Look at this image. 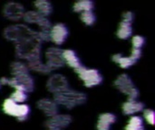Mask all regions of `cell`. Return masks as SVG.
I'll use <instances>...</instances> for the list:
<instances>
[{"mask_svg": "<svg viewBox=\"0 0 155 130\" xmlns=\"http://www.w3.org/2000/svg\"><path fill=\"white\" fill-rule=\"evenodd\" d=\"M94 4L91 0H80L74 4L73 10L76 13H83L86 11H93Z\"/></svg>", "mask_w": 155, "mask_h": 130, "instance_id": "obj_22", "label": "cell"}, {"mask_svg": "<svg viewBox=\"0 0 155 130\" xmlns=\"http://www.w3.org/2000/svg\"><path fill=\"white\" fill-rule=\"evenodd\" d=\"M68 34L69 31L66 25L57 23L49 29V41L53 42L55 45H61L66 41Z\"/></svg>", "mask_w": 155, "mask_h": 130, "instance_id": "obj_10", "label": "cell"}, {"mask_svg": "<svg viewBox=\"0 0 155 130\" xmlns=\"http://www.w3.org/2000/svg\"><path fill=\"white\" fill-rule=\"evenodd\" d=\"M124 130H144L143 119L140 116H132Z\"/></svg>", "mask_w": 155, "mask_h": 130, "instance_id": "obj_24", "label": "cell"}, {"mask_svg": "<svg viewBox=\"0 0 155 130\" xmlns=\"http://www.w3.org/2000/svg\"><path fill=\"white\" fill-rule=\"evenodd\" d=\"M63 59H64V64H67L69 67L77 70L79 69L81 66H83L79 57L77 56L76 52L74 50L71 49H66L63 51Z\"/></svg>", "mask_w": 155, "mask_h": 130, "instance_id": "obj_14", "label": "cell"}, {"mask_svg": "<svg viewBox=\"0 0 155 130\" xmlns=\"http://www.w3.org/2000/svg\"><path fill=\"white\" fill-rule=\"evenodd\" d=\"M143 117L145 120L150 125H154V112L152 109H145L143 112Z\"/></svg>", "mask_w": 155, "mask_h": 130, "instance_id": "obj_28", "label": "cell"}, {"mask_svg": "<svg viewBox=\"0 0 155 130\" xmlns=\"http://www.w3.org/2000/svg\"><path fill=\"white\" fill-rule=\"evenodd\" d=\"M112 60L115 63L119 64V66L123 69H128V68L132 67L136 62V61L134 60L133 57H131V56L125 57V56H123L121 53L114 54L112 57Z\"/></svg>", "mask_w": 155, "mask_h": 130, "instance_id": "obj_21", "label": "cell"}, {"mask_svg": "<svg viewBox=\"0 0 155 130\" xmlns=\"http://www.w3.org/2000/svg\"><path fill=\"white\" fill-rule=\"evenodd\" d=\"M69 88V82L65 76L60 73L53 74L46 82V89L48 91L57 94Z\"/></svg>", "mask_w": 155, "mask_h": 130, "instance_id": "obj_8", "label": "cell"}, {"mask_svg": "<svg viewBox=\"0 0 155 130\" xmlns=\"http://www.w3.org/2000/svg\"><path fill=\"white\" fill-rule=\"evenodd\" d=\"M17 82L24 88V90L26 92H31L34 90L35 88V81L33 77L30 75V73H25V74H21L18 76L14 77Z\"/></svg>", "mask_w": 155, "mask_h": 130, "instance_id": "obj_17", "label": "cell"}, {"mask_svg": "<svg viewBox=\"0 0 155 130\" xmlns=\"http://www.w3.org/2000/svg\"><path fill=\"white\" fill-rule=\"evenodd\" d=\"M114 85L117 90H119L122 93L125 95H128L135 88L132 79L125 73L119 75L114 81Z\"/></svg>", "mask_w": 155, "mask_h": 130, "instance_id": "obj_12", "label": "cell"}, {"mask_svg": "<svg viewBox=\"0 0 155 130\" xmlns=\"http://www.w3.org/2000/svg\"><path fill=\"white\" fill-rule=\"evenodd\" d=\"M132 43L134 49H142V47L145 43V39L141 35H134L132 38Z\"/></svg>", "mask_w": 155, "mask_h": 130, "instance_id": "obj_27", "label": "cell"}, {"mask_svg": "<svg viewBox=\"0 0 155 130\" xmlns=\"http://www.w3.org/2000/svg\"><path fill=\"white\" fill-rule=\"evenodd\" d=\"M80 18L82 22L86 25H93L96 21V16L93 11H86L81 13Z\"/></svg>", "mask_w": 155, "mask_h": 130, "instance_id": "obj_25", "label": "cell"}, {"mask_svg": "<svg viewBox=\"0 0 155 130\" xmlns=\"http://www.w3.org/2000/svg\"><path fill=\"white\" fill-rule=\"evenodd\" d=\"M26 65H27L29 71H33L41 73V74H48L51 72V71L48 69V67L45 65V63L42 62L41 59L28 62Z\"/></svg>", "mask_w": 155, "mask_h": 130, "instance_id": "obj_19", "label": "cell"}, {"mask_svg": "<svg viewBox=\"0 0 155 130\" xmlns=\"http://www.w3.org/2000/svg\"><path fill=\"white\" fill-rule=\"evenodd\" d=\"M23 20L25 21V23H26L28 24L37 25L40 28L39 30L49 31V29L52 26L50 20L47 17L42 15L38 12H36L35 10L25 12L24 16H23Z\"/></svg>", "mask_w": 155, "mask_h": 130, "instance_id": "obj_7", "label": "cell"}, {"mask_svg": "<svg viewBox=\"0 0 155 130\" xmlns=\"http://www.w3.org/2000/svg\"><path fill=\"white\" fill-rule=\"evenodd\" d=\"M3 111L10 116L16 118L18 120L23 121L27 119L30 113V107L27 104L15 103L12 99H6L3 103Z\"/></svg>", "mask_w": 155, "mask_h": 130, "instance_id": "obj_4", "label": "cell"}, {"mask_svg": "<svg viewBox=\"0 0 155 130\" xmlns=\"http://www.w3.org/2000/svg\"><path fill=\"white\" fill-rule=\"evenodd\" d=\"M48 130H63V129H59V128H48Z\"/></svg>", "mask_w": 155, "mask_h": 130, "instance_id": "obj_31", "label": "cell"}, {"mask_svg": "<svg viewBox=\"0 0 155 130\" xmlns=\"http://www.w3.org/2000/svg\"><path fill=\"white\" fill-rule=\"evenodd\" d=\"M0 86H1V85H0Z\"/></svg>", "mask_w": 155, "mask_h": 130, "instance_id": "obj_32", "label": "cell"}, {"mask_svg": "<svg viewBox=\"0 0 155 130\" xmlns=\"http://www.w3.org/2000/svg\"><path fill=\"white\" fill-rule=\"evenodd\" d=\"M130 56L133 57L134 60H135V61L137 62V61L141 58V56H142V51H141L140 49H134V48H133Z\"/></svg>", "mask_w": 155, "mask_h": 130, "instance_id": "obj_30", "label": "cell"}, {"mask_svg": "<svg viewBox=\"0 0 155 130\" xmlns=\"http://www.w3.org/2000/svg\"><path fill=\"white\" fill-rule=\"evenodd\" d=\"M116 122V116L113 113H104L101 114L97 121V130H110L111 126Z\"/></svg>", "mask_w": 155, "mask_h": 130, "instance_id": "obj_16", "label": "cell"}, {"mask_svg": "<svg viewBox=\"0 0 155 130\" xmlns=\"http://www.w3.org/2000/svg\"><path fill=\"white\" fill-rule=\"evenodd\" d=\"M117 37L122 39V40H125L130 38L133 35V25L132 23L129 22H125L123 21L120 23L119 27L117 29Z\"/></svg>", "mask_w": 155, "mask_h": 130, "instance_id": "obj_18", "label": "cell"}, {"mask_svg": "<svg viewBox=\"0 0 155 130\" xmlns=\"http://www.w3.org/2000/svg\"><path fill=\"white\" fill-rule=\"evenodd\" d=\"M124 114L127 116H132L135 115L139 112H142L144 109V104L141 101L137 100H127L123 104L122 107Z\"/></svg>", "mask_w": 155, "mask_h": 130, "instance_id": "obj_15", "label": "cell"}, {"mask_svg": "<svg viewBox=\"0 0 155 130\" xmlns=\"http://www.w3.org/2000/svg\"><path fill=\"white\" fill-rule=\"evenodd\" d=\"M4 37L14 43H20L29 38L38 36V31L32 29L25 24H15L4 30Z\"/></svg>", "mask_w": 155, "mask_h": 130, "instance_id": "obj_2", "label": "cell"}, {"mask_svg": "<svg viewBox=\"0 0 155 130\" xmlns=\"http://www.w3.org/2000/svg\"><path fill=\"white\" fill-rule=\"evenodd\" d=\"M37 107L40 110H42L45 116L52 118L58 114V105L54 102V100L51 99H41L37 102Z\"/></svg>", "mask_w": 155, "mask_h": 130, "instance_id": "obj_13", "label": "cell"}, {"mask_svg": "<svg viewBox=\"0 0 155 130\" xmlns=\"http://www.w3.org/2000/svg\"><path fill=\"white\" fill-rule=\"evenodd\" d=\"M45 65L48 69L52 71H55L60 69L64 65L63 59V50L56 46H52L46 49L45 52Z\"/></svg>", "mask_w": 155, "mask_h": 130, "instance_id": "obj_6", "label": "cell"}, {"mask_svg": "<svg viewBox=\"0 0 155 130\" xmlns=\"http://www.w3.org/2000/svg\"><path fill=\"white\" fill-rule=\"evenodd\" d=\"M25 13V7L15 2H9L5 5L3 7V15L13 22H17L21 19H23V16Z\"/></svg>", "mask_w": 155, "mask_h": 130, "instance_id": "obj_9", "label": "cell"}, {"mask_svg": "<svg viewBox=\"0 0 155 130\" xmlns=\"http://www.w3.org/2000/svg\"><path fill=\"white\" fill-rule=\"evenodd\" d=\"M34 5L35 7V11L45 17L49 16L53 12L52 4L46 0H37L34 3Z\"/></svg>", "mask_w": 155, "mask_h": 130, "instance_id": "obj_20", "label": "cell"}, {"mask_svg": "<svg viewBox=\"0 0 155 130\" xmlns=\"http://www.w3.org/2000/svg\"><path fill=\"white\" fill-rule=\"evenodd\" d=\"M72 117L66 114H57L45 122V125L48 128H59L63 129L67 128L72 123Z\"/></svg>", "mask_w": 155, "mask_h": 130, "instance_id": "obj_11", "label": "cell"}, {"mask_svg": "<svg viewBox=\"0 0 155 130\" xmlns=\"http://www.w3.org/2000/svg\"><path fill=\"white\" fill-rule=\"evenodd\" d=\"M10 99H12L15 103L22 104L27 100V92L22 90H15Z\"/></svg>", "mask_w": 155, "mask_h": 130, "instance_id": "obj_26", "label": "cell"}, {"mask_svg": "<svg viewBox=\"0 0 155 130\" xmlns=\"http://www.w3.org/2000/svg\"><path fill=\"white\" fill-rule=\"evenodd\" d=\"M15 55L21 60H25L28 62L34 60L41 59L42 42L39 40L38 36L15 43Z\"/></svg>", "mask_w": 155, "mask_h": 130, "instance_id": "obj_1", "label": "cell"}, {"mask_svg": "<svg viewBox=\"0 0 155 130\" xmlns=\"http://www.w3.org/2000/svg\"><path fill=\"white\" fill-rule=\"evenodd\" d=\"M10 69H11V72L13 74V77L18 76L21 74H25V73H29V70H28L27 65L25 62H22L19 61L12 62Z\"/></svg>", "mask_w": 155, "mask_h": 130, "instance_id": "obj_23", "label": "cell"}, {"mask_svg": "<svg viewBox=\"0 0 155 130\" xmlns=\"http://www.w3.org/2000/svg\"><path fill=\"white\" fill-rule=\"evenodd\" d=\"M77 75L87 88H93L102 83L103 76L96 69H89L84 66H81L75 70Z\"/></svg>", "mask_w": 155, "mask_h": 130, "instance_id": "obj_5", "label": "cell"}, {"mask_svg": "<svg viewBox=\"0 0 155 130\" xmlns=\"http://www.w3.org/2000/svg\"><path fill=\"white\" fill-rule=\"evenodd\" d=\"M134 19V14L133 12H125L123 14V21H125V22H129V23H132L133 24V21Z\"/></svg>", "mask_w": 155, "mask_h": 130, "instance_id": "obj_29", "label": "cell"}, {"mask_svg": "<svg viewBox=\"0 0 155 130\" xmlns=\"http://www.w3.org/2000/svg\"><path fill=\"white\" fill-rule=\"evenodd\" d=\"M86 95L84 92L72 90H67L54 95V100L58 106H63L68 109H72L76 106H80L86 101Z\"/></svg>", "mask_w": 155, "mask_h": 130, "instance_id": "obj_3", "label": "cell"}]
</instances>
